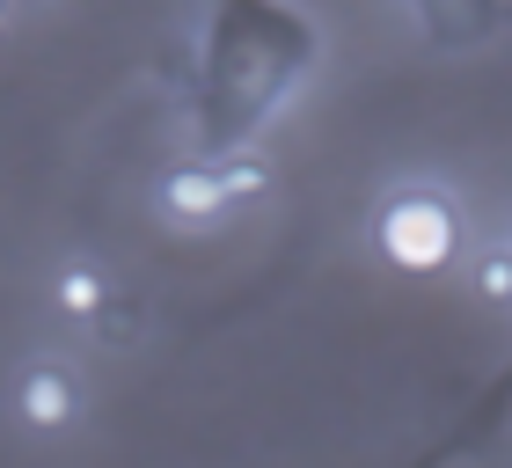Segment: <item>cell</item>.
Returning <instances> with one entry per match:
<instances>
[{
	"label": "cell",
	"mask_w": 512,
	"mask_h": 468,
	"mask_svg": "<svg viewBox=\"0 0 512 468\" xmlns=\"http://www.w3.org/2000/svg\"><path fill=\"white\" fill-rule=\"evenodd\" d=\"M374 249L410 278L447 271L461 256V205L439 191V183H395L374 205Z\"/></svg>",
	"instance_id": "cell-1"
},
{
	"label": "cell",
	"mask_w": 512,
	"mask_h": 468,
	"mask_svg": "<svg viewBox=\"0 0 512 468\" xmlns=\"http://www.w3.org/2000/svg\"><path fill=\"white\" fill-rule=\"evenodd\" d=\"M8 403H15V425L22 432H74L88 388H81V373L66 366V359H22Z\"/></svg>",
	"instance_id": "cell-2"
},
{
	"label": "cell",
	"mask_w": 512,
	"mask_h": 468,
	"mask_svg": "<svg viewBox=\"0 0 512 468\" xmlns=\"http://www.w3.org/2000/svg\"><path fill=\"white\" fill-rule=\"evenodd\" d=\"M154 213L169 220L176 234H213L235 205H227L213 161H176L169 176H154Z\"/></svg>",
	"instance_id": "cell-3"
},
{
	"label": "cell",
	"mask_w": 512,
	"mask_h": 468,
	"mask_svg": "<svg viewBox=\"0 0 512 468\" xmlns=\"http://www.w3.org/2000/svg\"><path fill=\"white\" fill-rule=\"evenodd\" d=\"M110 300H118V278H110L96 256H66V264L52 271V308L66 322H81V330H96Z\"/></svg>",
	"instance_id": "cell-4"
},
{
	"label": "cell",
	"mask_w": 512,
	"mask_h": 468,
	"mask_svg": "<svg viewBox=\"0 0 512 468\" xmlns=\"http://www.w3.org/2000/svg\"><path fill=\"white\" fill-rule=\"evenodd\" d=\"M469 286L483 293V308H491V315H512V242H483L476 249Z\"/></svg>",
	"instance_id": "cell-5"
},
{
	"label": "cell",
	"mask_w": 512,
	"mask_h": 468,
	"mask_svg": "<svg viewBox=\"0 0 512 468\" xmlns=\"http://www.w3.org/2000/svg\"><path fill=\"white\" fill-rule=\"evenodd\" d=\"M213 176H220L227 205H256V198L271 191V161H264V154H220Z\"/></svg>",
	"instance_id": "cell-6"
},
{
	"label": "cell",
	"mask_w": 512,
	"mask_h": 468,
	"mask_svg": "<svg viewBox=\"0 0 512 468\" xmlns=\"http://www.w3.org/2000/svg\"><path fill=\"white\" fill-rule=\"evenodd\" d=\"M132 337H139V300H132V293H118V300H110V308H103V322H96V344L125 351Z\"/></svg>",
	"instance_id": "cell-7"
},
{
	"label": "cell",
	"mask_w": 512,
	"mask_h": 468,
	"mask_svg": "<svg viewBox=\"0 0 512 468\" xmlns=\"http://www.w3.org/2000/svg\"><path fill=\"white\" fill-rule=\"evenodd\" d=\"M15 22H22V0H0V44L15 37Z\"/></svg>",
	"instance_id": "cell-8"
},
{
	"label": "cell",
	"mask_w": 512,
	"mask_h": 468,
	"mask_svg": "<svg viewBox=\"0 0 512 468\" xmlns=\"http://www.w3.org/2000/svg\"><path fill=\"white\" fill-rule=\"evenodd\" d=\"M22 8H52V0H22Z\"/></svg>",
	"instance_id": "cell-9"
}]
</instances>
